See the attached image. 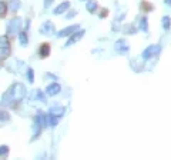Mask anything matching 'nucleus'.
Returning <instances> with one entry per match:
<instances>
[{
    "mask_svg": "<svg viewBox=\"0 0 171 160\" xmlns=\"http://www.w3.org/2000/svg\"><path fill=\"white\" fill-rule=\"evenodd\" d=\"M69 7H70V2H63V3L59 4V6L54 9V14H61V13H64V12H67Z\"/></svg>",
    "mask_w": 171,
    "mask_h": 160,
    "instance_id": "f8f14e48",
    "label": "nucleus"
},
{
    "mask_svg": "<svg viewBox=\"0 0 171 160\" xmlns=\"http://www.w3.org/2000/svg\"><path fill=\"white\" fill-rule=\"evenodd\" d=\"M134 32H135L134 26H131V24L126 26V33H127V34H134Z\"/></svg>",
    "mask_w": 171,
    "mask_h": 160,
    "instance_id": "5701e85b",
    "label": "nucleus"
},
{
    "mask_svg": "<svg viewBox=\"0 0 171 160\" xmlns=\"http://www.w3.org/2000/svg\"><path fill=\"white\" fill-rule=\"evenodd\" d=\"M10 51V44H9V39L6 36L0 37V57H6Z\"/></svg>",
    "mask_w": 171,
    "mask_h": 160,
    "instance_id": "39448f33",
    "label": "nucleus"
},
{
    "mask_svg": "<svg viewBox=\"0 0 171 160\" xmlns=\"http://www.w3.org/2000/svg\"><path fill=\"white\" fill-rule=\"evenodd\" d=\"M163 27H164V29H170V17H168V16L163 17Z\"/></svg>",
    "mask_w": 171,
    "mask_h": 160,
    "instance_id": "4be33fe9",
    "label": "nucleus"
},
{
    "mask_svg": "<svg viewBox=\"0 0 171 160\" xmlns=\"http://www.w3.org/2000/svg\"><path fill=\"white\" fill-rule=\"evenodd\" d=\"M20 7V0H12L10 2V6H9V9H10L12 12H16L17 9Z\"/></svg>",
    "mask_w": 171,
    "mask_h": 160,
    "instance_id": "6ab92c4d",
    "label": "nucleus"
},
{
    "mask_svg": "<svg viewBox=\"0 0 171 160\" xmlns=\"http://www.w3.org/2000/svg\"><path fill=\"white\" fill-rule=\"evenodd\" d=\"M160 50H161V47L158 46V44H151V46H148V47L143 51L141 59H151V57H154V56H157L158 53H160Z\"/></svg>",
    "mask_w": 171,
    "mask_h": 160,
    "instance_id": "7ed1b4c3",
    "label": "nucleus"
},
{
    "mask_svg": "<svg viewBox=\"0 0 171 160\" xmlns=\"http://www.w3.org/2000/svg\"><path fill=\"white\" fill-rule=\"evenodd\" d=\"M140 29L143 32H144V33H147L148 32V24H147V17H143V19H141L140 20Z\"/></svg>",
    "mask_w": 171,
    "mask_h": 160,
    "instance_id": "a211bd4d",
    "label": "nucleus"
},
{
    "mask_svg": "<svg viewBox=\"0 0 171 160\" xmlns=\"http://www.w3.org/2000/svg\"><path fill=\"white\" fill-rule=\"evenodd\" d=\"M76 14H77V12H71V13H69V14H67V17H69V19H70V17L76 16Z\"/></svg>",
    "mask_w": 171,
    "mask_h": 160,
    "instance_id": "a878e982",
    "label": "nucleus"
},
{
    "mask_svg": "<svg viewBox=\"0 0 171 160\" xmlns=\"http://www.w3.org/2000/svg\"><path fill=\"white\" fill-rule=\"evenodd\" d=\"M78 30V26L77 24H74V26H69V27L63 29V30H60L59 33H57V37H63V36H71V34L74 33V32Z\"/></svg>",
    "mask_w": 171,
    "mask_h": 160,
    "instance_id": "6e6552de",
    "label": "nucleus"
},
{
    "mask_svg": "<svg viewBox=\"0 0 171 160\" xmlns=\"http://www.w3.org/2000/svg\"><path fill=\"white\" fill-rule=\"evenodd\" d=\"M114 49H116V51L120 53V55H127L128 50H130V46H128V43L124 40V39H120V40L116 41Z\"/></svg>",
    "mask_w": 171,
    "mask_h": 160,
    "instance_id": "423d86ee",
    "label": "nucleus"
},
{
    "mask_svg": "<svg viewBox=\"0 0 171 160\" xmlns=\"http://www.w3.org/2000/svg\"><path fill=\"white\" fill-rule=\"evenodd\" d=\"M9 119H10L9 113L4 112V110H0V122H7Z\"/></svg>",
    "mask_w": 171,
    "mask_h": 160,
    "instance_id": "412c9836",
    "label": "nucleus"
},
{
    "mask_svg": "<svg viewBox=\"0 0 171 160\" xmlns=\"http://www.w3.org/2000/svg\"><path fill=\"white\" fill-rule=\"evenodd\" d=\"M20 26H21V20L20 19H13V20L9 23V26H7V32H9V34L10 36H16L17 33H20Z\"/></svg>",
    "mask_w": 171,
    "mask_h": 160,
    "instance_id": "20e7f679",
    "label": "nucleus"
},
{
    "mask_svg": "<svg viewBox=\"0 0 171 160\" xmlns=\"http://www.w3.org/2000/svg\"><path fill=\"white\" fill-rule=\"evenodd\" d=\"M31 97L36 100H40V102H46V96L43 95V93L40 92V90H33V95H31Z\"/></svg>",
    "mask_w": 171,
    "mask_h": 160,
    "instance_id": "4468645a",
    "label": "nucleus"
},
{
    "mask_svg": "<svg viewBox=\"0 0 171 160\" xmlns=\"http://www.w3.org/2000/svg\"><path fill=\"white\" fill-rule=\"evenodd\" d=\"M60 90H61V86L59 85V83H53V85H50L46 89V93L49 96H56L60 93Z\"/></svg>",
    "mask_w": 171,
    "mask_h": 160,
    "instance_id": "1a4fd4ad",
    "label": "nucleus"
},
{
    "mask_svg": "<svg viewBox=\"0 0 171 160\" xmlns=\"http://www.w3.org/2000/svg\"><path fill=\"white\" fill-rule=\"evenodd\" d=\"M27 90L26 86L21 83H14L3 96H2V106H10L14 102H20L26 97Z\"/></svg>",
    "mask_w": 171,
    "mask_h": 160,
    "instance_id": "f257e3e1",
    "label": "nucleus"
},
{
    "mask_svg": "<svg viewBox=\"0 0 171 160\" xmlns=\"http://www.w3.org/2000/svg\"><path fill=\"white\" fill-rule=\"evenodd\" d=\"M19 40H20L21 46H27L29 40H27V33L26 32H20V33H19Z\"/></svg>",
    "mask_w": 171,
    "mask_h": 160,
    "instance_id": "dca6fc26",
    "label": "nucleus"
},
{
    "mask_svg": "<svg viewBox=\"0 0 171 160\" xmlns=\"http://www.w3.org/2000/svg\"><path fill=\"white\" fill-rule=\"evenodd\" d=\"M34 123H37L39 126H41V129H43V127L47 124V117L44 116L43 112H37L36 117H34Z\"/></svg>",
    "mask_w": 171,
    "mask_h": 160,
    "instance_id": "9b49d317",
    "label": "nucleus"
},
{
    "mask_svg": "<svg viewBox=\"0 0 171 160\" xmlns=\"http://www.w3.org/2000/svg\"><path fill=\"white\" fill-rule=\"evenodd\" d=\"M49 53H50V46H49V43H43L40 46V50H39V55H40V57H47V56H49Z\"/></svg>",
    "mask_w": 171,
    "mask_h": 160,
    "instance_id": "ddd939ff",
    "label": "nucleus"
},
{
    "mask_svg": "<svg viewBox=\"0 0 171 160\" xmlns=\"http://www.w3.org/2000/svg\"><path fill=\"white\" fill-rule=\"evenodd\" d=\"M97 2H93V0H90V2H87V10L90 12V13H96L97 12Z\"/></svg>",
    "mask_w": 171,
    "mask_h": 160,
    "instance_id": "2eb2a0df",
    "label": "nucleus"
},
{
    "mask_svg": "<svg viewBox=\"0 0 171 160\" xmlns=\"http://www.w3.org/2000/svg\"><path fill=\"white\" fill-rule=\"evenodd\" d=\"M84 33H86L84 30H77V32H74V33L71 34V37L67 40V43H66V47H69V46H71V44H74V43H77V41L84 36Z\"/></svg>",
    "mask_w": 171,
    "mask_h": 160,
    "instance_id": "0eeeda50",
    "label": "nucleus"
},
{
    "mask_svg": "<svg viewBox=\"0 0 171 160\" xmlns=\"http://www.w3.org/2000/svg\"><path fill=\"white\" fill-rule=\"evenodd\" d=\"M40 33L43 34H51L54 33V24L51 22H44L43 26L40 27Z\"/></svg>",
    "mask_w": 171,
    "mask_h": 160,
    "instance_id": "9d476101",
    "label": "nucleus"
},
{
    "mask_svg": "<svg viewBox=\"0 0 171 160\" xmlns=\"http://www.w3.org/2000/svg\"><path fill=\"white\" fill-rule=\"evenodd\" d=\"M64 114V107L60 106H56V107H51L49 110V116H47V126L49 127H54L59 123L60 117H63Z\"/></svg>",
    "mask_w": 171,
    "mask_h": 160,
    "instance_id": "f03ea898",
    "label": "nucleus"
},
{
    "mask_svg": "<svg viewBox=\"0 0 171 160\" xmlns=\"http://www.w3.org/2000/svg\"><path fill=\"white\" fill-rule=\"evenodd\" d=\"M6 13H7V4H6V2L0 0V17L6 16Z\"/></svg>",
    "mask_w": 171,
    "mask_h": 160,
    "instance_id": "f3484780",
    "label": "nucleus"
},
{
    "mask_svg": "<svg viewBox=\"0 0 171 160\" xmlns=\"http://www.w3.org/2000/svg\"><path fill=\"white\" fill-rule=\"evenodd\" d=\"M51 2H53V0H46V2H44V7H49Z\"/></svg>",
    "mask_w": 171,
    "mask_h": 160,
    "instance_id": "393cba45",
    "label": "nucleus"
},
{
    "mask_svg": "<svg viewBox=\"0 0 171 160\" xmlns=\"http://www.w3.org/2000/svg\"><path fill=\"white\" fill-rule=\"evenodd\" d=\"M164 3H167V4H170V3H171V0H164Z\"/></svg>",
    "mask_w": 171,
    "mask_h": 160,
    "instance_id": "bb28decb",
    "label": "nucleus"
},
{
    "mask_svg": "<svg viewBox=\"0 0 171 160\" xmlns=\"http://www.w3.org/2000/svg\"><path fill=\"white\" fill-rule=\"evenodd\" d=\"M9 153V147L7 146H0V156H4V154Z\"/></svg>",
    "mask_w": 171,
    "mask_h": 160,
    "instance_id": "b1692460",
    "label": "nucleus"
},
{
    "mask_svg": "<svg viewBox=\"0 0 171 160\" xmlns=\"http://www.w3.org/2000/svg\"><path fill=\"white\" fill-rule=\"evenodd\" d=\"M27 79H29V83L34 82V73H33V69L31 67H27Z\"/></svg>",
    "mask_w": 171,
    "mask_h": 160,
    "instance_id": "aec40b11",
    "label": "nucleus"
}]
</instances>
